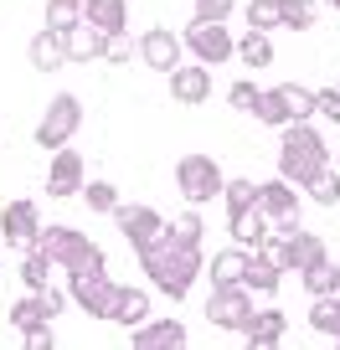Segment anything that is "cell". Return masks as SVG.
Instances as JSON below:
<instances>
[{
	"label": "cell",
	"instance_id": "cell-1",
	"mask_svg": "<svg viewBox=\"0 0 340 350\" xmlns=\"http://www.w3.org/2000/svg\"><path fill=\"white\" fill-rule=\"evenodd\" d=\"M140 268L150 273V284L160 288L165 299H186L191 284L201 278V247H186L170 232H160L155 242L140 247Z\"/></svg>",
	"mask_w": 340,
	"mask_h": 350
},
{
	"label": "cell",
	"instance_id": "cell-2",
	"mask_svg": "<svg viewBox=\"0 0 340 350\" xmlns=\"http://www.w3.org/2000/svg\"><path fill=\"white\" fill-rule=\"evenodd\" d=\"M325 165H330V144L319 139L315 119H294V124H284V144H278V175H284L289 186L304 191L309 180L325 170Z\"/></svg>",
	"mask_w": 340,
	"mask_h": 350
},
{
	"label": "cell",
	"instance_id": "cell-3",
	"mask_svg": "<svg viewBox=\"0 0 340 350\" xmlns=\"http://www.w3.org/2000/svg\"><path fill=\"white\" fill-rule=\"evenodd\" d=\"M36 242L47 247V258H52V268H67V273H83V268H109V252L99 247V242L88 237V232L67 227V221H52L42 232H36Z\"/></svg>",
	"mask_w": 340,
	"mask_h": 350
},
{
	"label": "cell",
	"instance_id": "cell-4",
	"mask_svg": "<svg viewBox=\"0 0 340 350\" xmlns=\"http://www.w3.org/2000/svg\"><path fill=\"white\" fill-rule=\"evenodd\" d=\"M77 129H83V103H77L73 93H57V98L47 103L42 124H36V144H42V150H62V144H73Z\"/></svg>",
	"mask_w": 340,
	"mask_h": 350
},
{
	"label": "cell",
	"instance_id": "cell-5",
	"mask_svg": "<svg viewBox=\"0 0 340 350\" xmlns=\"http://www.w3.org/2000/svg\"><path fill=\"white\" fill-rule=\"evenodd\" d=\"M181 52H191L201 67H222L232 62V31L222 21H191L181 31Z\"/></svg>",
	"mask_w": 340,
	"mask_h": 350
},
{
	"label": "cell",
	"instance_id": "cell-6",
	"mask_svg": "<svg viewBox=\"0 0 340 350\" xmlns=\"http://www.w3.org/2000/svg\"><path fill=\"white\" fill-rule=\"evenodd\" d=\"M176 186H181V196H186L191 206H201V201L222 196V170H217V160H211V154H181V165H176Z\"/></svg>",
	"mask_w": 340,
	"mask_h": 350
},
{
	"label": "cell",
	"instance_id": "cell-7",
	"mask_svg": "<svg viewBox=\"0 0 340 350\" xmlns=\"http://www.w3.org/2000/svg\"><path fill=\"white\" fill-rule=\"evenodd\" d=\"M207 319L217 329H237L252 319V294L242 284H211V299H207Z\"/></svg>",
	"mask_w": 340,
	"mask_h": 350
},
{
	"label": "cell",
	"instance_id": "cell-8",
	"mask_svg": "<svg viewBox=\"0 0 340 350\" xmlns=\"http://www.w3.org/2000/svg\"><path fill=\"white\" fill-rule=\"evenodd\" d=\"M258 206H263L268 227H274L278 237L299 227V191L289 186L284 175H278V180H263V186H258Z\"/></svg>",
	"mask_w": 340,
	"mask_h": 350
},
{
	"label": "cell",
	"instance_id": "cell-9",
	"mask_svg": "<svg viewBox=\"0 0 340 350\" xmlns=\"http://www.w3.org/2000/svg\"><path fill=\"white\" fill-rule=\"evenodd\" d=\"M67 294H73V304L83 309V314L103 319V314H109V294H114L109 268H83V273H67Z\"/></svg>",
	"mask_w": 340,
	"mask_h": 350
},
{
	"label": "cell",
	"instance_id": "cell-10",
	"mask_svg": "<svg viewBox=\"0 0 340 350\" xmlns=\"http://www.w3.org/2000/svg\"><path fill=\"white\" fill-rule=\"evenodd\" d=\"M114 227H119L124 237H129V247L140 252L144 242H155L165 232V217L155 206H144V201H119V206H114Z\"/></svg>",
	"mask_w": 340,
	"mask_h": 350
},
{
	"label": "cell",
	"instance_id": "cell-11",
	"mask_svg": "<svg viewBox=\"0 0 340 350\" xmlns=\"http://www.w3.org/2000/svg\"><path fill=\"white\" fill-rule=\"evenodd\" d=\"M129 340H134V350H181L186 345V325L170 314H150L129 329Z\"/></svg>",
	"mask_w": 340,
	"mask_h": 350
},
{
	"label": "cell",
	"instance_id": "cell-12",
	"mask_svg": "<svg viewBox=\"0 0 340 350\" xmlns=\"http://www.w3.org/2000/svg\"><path fill=\"white\" fill-rule=\"evenodd\" d=\"M83 180H88L83 154H77L73 144L52 150V165H47V196H77V191H83Z\"/></svg>",
	"mask_w": 340,
	"mask_h": 350
},
{
	"label": "cell",
	"instance_id": "cell-13",
	"mask_svg": "<svg viewBox=\"0 0 340 350\" xmlns=\"http://www.w3.org/2000/svg\"><path fill=\"white\" fill-rule=\"evenodd\" d=\"M36 232H42V211H36V201L16 196L0 206V237H11L16 247H26V242H36Z\"/></svg>",
	"mask_w": 340,
	"mask_h": 350
},
{
	"label": "cell",
	"instance_id": "cell-14",
	"mask_svg": "<svg viewBox=\"0 0 340 350\" xmlns=\"http://www.w3.org/2000/svg\"><path fill=\"white\" fill-rule=\"evenodd\" d=\"M134 57H140L144 67H155V72H170V67L181 62V36L165 31V26H150V31L134 42Z\"/></svg>",
	"mask_w": 340,
	"mask_h": 350
},
{
	"label": "cell",
	"instance_id": "cell-15",
	"mask_svg": "<svg viewBox=\"0 0 340 350\" xmlns=\"http://www.w3.org/2000/svg\"><path fill=\"white\" fill-rule=\"evenodd\" d=\"M170 98L181 103V109H196V103H207L211 98V72L207 67H186V62H176L170 67Z\"/></svg>",
	"mask_w": 340,
	"mask_h": 350
},
{
	"label": "cell",
	"instance_id": "cell-16",
	"mask_svg": "<svg viewBox=\"0 0 340 350\" xmlns=\"http://www.w3.org/2000/svg\"><path fill=\"white\" fill-rule=\"evenodd\" d=\"M319 258H325V242H319L315 232H304V227L284 232V252H278V268H284V273H304L309 262H319Z\"/></svg>",
	"mask_w": 340,
	"mask_h": 350
},
{
	"label": "cell",
	"instance_id": "cell-17",
	"mask_svg": "<svg viewBox=\"0 0 340 350\" xmlns=\"http://www.w3.org/2000/svg\"><path fill=\"white\" fill-rule=\"evenodd\" d=\"M83 21L103 36H129V0H83Z\"/></svg>",
	"mask_w": 340,
	"mask_h": 350
},
{
	"label": "cell",
	"instance_id": "cell-18",
	"mask_svg": "<svg viewBox=\"0 0 340 350\" xmlns=\"http://www.w3.org/2000/svg\"><path fill=\"white\" fill-rule=\"evenodd\" d=\"M26 62L36 67V72H57V67H67V42L57 26H42V31L26 42Z\"/></svg>",
	"mask_w": 340,
	"mask_h": 350
},
{
	"label": "cell",
	"instance_id": "cell-19",
	"mask_svg": "<svg viewBox=\"0 0 340 350\" xmlns=\"http://www.w3.org/2000/svg\"><path fill=\"white\" fill-rule=\"evenodd\" d=\"M103 319H114V325L134 329L140 319H150V294H144V288H124V284H114V294H109V314H103Z\"/></svg>",
	"mask_w": 340,
	"mask_h": 350
},
{
	"label": "cell",
	"instance_id": "cell-20",
	"mask_svg": "<svg viewBox=\"0 0 340 350\" xmlns=\"http://www.w3.org/2000/svg\"><path fill=\"white\" fill-rule=\"evenodd\" d=\"M284 329H289L284 309H252V319L242 325V340H248L252 350H268V345H278V340H284Z\"/></svg>",
	"mask_w": 340,
	"mask_h": 350
},
{
	"label": "cell",
	"instance_id": "cell-21",
	"mask_svg": "<svg viewBox=\"0 0 340 350\" xmlns=\"http://www.w3.org/2000/svg\"><path fill=\"white\" fill-rule=\"evenodd\" d=\"M62 42H67V62H99L103 57V31H93L83 16L62 31Z\"/></svg>",
	"mask_w": 340,
	"mask_h": 350
},
{
	"label": "cell",
	"instance_id": "cell-22",
	"mask_svg": "<svg viewBox=\"0 0 340 350\" xmlns=\"http://www.w3.org/2000/svg\"><path fill=\"white\" fill-rule=\"evenodd\" d=\"M278 278H284V268H278L274 258H263V252H248V268H242L237 284L248 288V294H278Z\"/></svg>",
	"mask_w": 340,
	"mask_h": 350
},
{
	"label": "cell",
	"instance_id": "cell-23",
	"mask_svg": "<svg viewBox=\"0 0 340 350\" xmlns=\"http://www.w3.org/2000/svg\"><path fill=\"white\" fill-rule=\"evenodd\" d=\"M52 309H47V299H42V288H26L21 299L11 304V329L16 335H26V329H36V325H52Z\"/></svg>",
	"mask_w": 340,
	"mask_h": 350
},
{
	"label": "cell",
	"instance_id": "cell-24",
	"mask_svg": "<svg viewBox=\"0 0 340 350\" xmlns=\"http://www.w3.org/2000/svg\"><path fill=\"white\" fill-rule=\"evenodd\" d=\"M227 227H232V242H242V247H258V242L268 237V217H263V206H248V211H237V217H227Z\"/></svg>",
	"mask_w": 340,
	"mask_h": 350
},
{
	"label": "cell",
	"instance_id": "cell-25",
	"mask_svg": "<svg viewBox=\"0 0 340 350\" xmlns=\"http://www.w3.org/2000/svg\"><path fill=\"white\" fill-rule=\"evenodd\" d=\"M242 268H248V247H242V242H232V247H222L217 258L207 262V278H211V284H237Z\"/></svg>",
	"mask_w": 340,
	"mask_h": 350
},
{
	"label": "cell",
	"instance_id": "cell-26",
	"mask_svg": "<svg viewBox=\"0 0 340 350\" xmlns=\"http://www.w3.org/2000/svg\"><path fill=\"white\" fill-rule=\"evenodd\" d=\"M232 57H242L248 67H274V42H268V31H242L237 42H232Z\"/></svg>",
	"mask_w": 340,
	"mask_h": 350
},
{
	"label": "cell",
	"instance_id": "cell-27",
	"mask_svg": "<svg viewBox=\"0 0 340 350\" xmlns=\"http://www.w3.org/2000/svg\"><path fill=\"white\" fill-rule=\"evenodd\" d=\"M47 278H52V258H47L42 242H26L21 247V284L26 288H47Z\"/></svg>",
	"mask_w": 340,
	"mask_h": 350
},
{
	"label": "cell",
	"instance_id": "cell-28",
	"mask_svg": "<svg viewBox=\"0 0 340 350\" xmlns=\"http://www.w3.org/2000/svg\"><path fill=\"white\" fill-rule=\"evenodd\" d=\"M309 325H315L319 335L335 340V329H340V288L335 294H315L309 299Z\"/></svg>",
	"mask_w": 340,
	"mask_h": 350
},
{
	"label": "cell",
	"instance_id": "cell-29",
	"mask_svg": "<svg viewBox=\"0 0 340 350\" xmlns=\"http://www.w3.org/2000/svg\"><path fill=\"white\" fill-rule=\"evenodd\" d=\"M274 93H278V103H284L289 124H294V119H315V93H309V88H299V83H274Z\"/></svg>",
	"mask_w": 340,
	"mask_h": 350
},
{
	"label": "cell",
	"instance_id": "cell-30",
	"mask_svg": "<svg viewBox=\"0 0 340 350\" xmlns=\"http://www.w3.org/2000/svg\"><path fill=\"white\" fill-rule=\"evenodd\" d=\"M319 21V0H278V26L289 31H309Z\"/></svg>",
	"mask_w": 340,
	"mask_h": 350
},
{
	"label": "cell",
	"instance_id": "cell-31",
	"mask_svg": "<svg viewBox=\"0 0 340 350\" xmlns=\"http://www.w3.org/2000/svg\"><path fill=\"white\" fill-rule=\"evenodd\" d=\"M299 278H304V294H309V299H315V294H335V288H340V268H335L330 258L309 262V268H304Z\"/></svg>",
	"mask_w": 340,
	"mask_h": 350
},
{
	"label": "cell",
	"instance_id": "cell-32",
	"mask_svg": "<svg viewBox=\"0 0 340 350\" xmlns=\"http://www.w3.org/2000/svg\"><path fill=\"white\" fill-rule=\"evenodd\" d=\"M222 201H227V217L258 206V180H248V175H232V186L222 180Z\"/></svg>",
	"mask_w": 340,
	"mask_h": 350
},
{
	"label": "cell",
	"instance_id": "cell-33",
	"mask_svg": "<svg viewBox=\"0 0 340 350\" xmlns=\"http://www.w3.org/2000/svg\"><path fill=\"white\" fill-rule=\"evenodd\" d=\"M77 196L88 201V211H99V217H109V211L119 206V186H114V180H83Z\"/></svg>",
	"mask_w": 340,
	"mask_h": 350
},
{
	"label": "cell",
	"instance_id": "cell-34",
	"mask_svg": "<svg viewBox=\"0 0 340 350\" xmlns=\"http://www.w3.org/2000/svg\"><path fill=\"white\" fill-rule=\"evenodd\" d=\"M165 232H170L176 242H186V247H201V237H207V221H201L196 211H186V217L165 221Z\"/></svg>",
	"mask_w": 340,
	"mask_h": 350
},
{
	"label": "cell",
	"instance_id": "cell-35",
	"mask_svg": "<svg viewBox=\"0 0 340 350\" xmlns=\"http://www.w3.org/2000/svg\"><path fill=\"white\" fill-rule=\"evenodd\" d=\"M304 191L319 201V206H340V170H330V165H325V170H319Z\"/></svg>",
	"mask_w": 340,
	"mask_h": 350
},
{
	"label": "cell",
	"instance_id": "cell-36",
	"mask_svg": "<svg viewBox=\"0 0 340 350\" xmlns=\"http://www.w3.org/2000/svg\"><path fill=\"white\" fill-rule=\"evenodd\" d=\"M77 16H83V0H47V26H57V31H67Z\"/></svg>",
	"mask_w": 340,
	"mask_h": 350
},
{
	"label": "cell",
	"instance_id": "cell-37",
	"mask_svg": "<svg viewBox=\"0 0 340 350\" xmlns=\"http://www.w3.org/2000/svg\"><path fill=\"white\" fill-rule=\"evenodd\" d=\"M248 26L252 31H274L278 26V0H248Z\"/></svg>",
	"mask_w": 340,
	"mask_h": 350
},
{
	"label": "cell",
	"instance_id": "cell-38",
	"mask_svg": "<svg viewBox=\"0 0 340 350\" xmlns=\"http://www.w3.org/2000/svg\"><path fill=\"white\" fill-rule=\"evenodd\" d=\"M237 11V0H191V16L196 21H227Z\"/></svg>",
	"mask_w": 340,
	"mask_h": 350
},
{
	"label": "cell",
	"instance_id": "cell-39",
	"mask_svg": "<svg viewBox=\"0 0 340 350\" xmlns=\"http://www.w3.org/2000/svg\"><path fill=\"white\" fill-rule=\"evenodd\" d=\"M258 93H263V88L242 77V83H232V88H227V103H232V109H242V113H252V109H258Z\"/></svg>",
	"mask_w": 340,
	"mask_h": 350
},
{
	"label": "cell",
	"instance_id": "cell-40",
	"mask_svg": "<svg viewBox=\"0 0 340 350\" xmlns=\"http://www.w3.org/2000/svg\"><path fill=\"white\" fill-rule=\"evenodd\" d=\"M315 113L330 119V124H340V88H319L315 93Z\"/></svg>",
	"mask_w": 340,
	"mask_h": 350
},
{
	"label": "cell",
	"instance_id": "cell-41",
	"mask_svg": "<svg viewBox=\"0 0 340 350\" xmlns=\"http://www.w3.org/2000/svg\"><path fill=\"white\" fill-rule=\"evenodd\" d=\"M129 57H134L129 36H103V62H114V67H119V62H129Z\"/></svg>",
	"mask_w": 340,
	"mask_h": 350
},
{
	"label": "cell",
	"instance_id": "cell-42",
	"mask_svg": "<svg viewBox=\"0 0 340 350\" xmlns=\"http://www.w3.org/2000/svg\"><path fill=\"white\" fill-rule=\"evenodd\" d=\"M26 350H52L57 345V335H52V325H36V329H26Z\"/></svg>",
	"mask_w": 340,
	"mask_h": 350
},
{
	"label": "cell",
	"instance_id": "cell-43",
	"mask_svg": "<svg viewBox=\"0 0 340 350\" xmlns=\"http://www.w3.org/2000/svg\"><path fill=\"white\" fill-rule=\"evenodd\" d=\"M319 5H330V11H340V0H319Z\"/></svg>",
	"mask_w": 340,
	"mask_h": 350
},
{
	"label": "cell",
	"instance_id": "cell-44",
	"mask_svg": "<svg viewBox=\"0 0 340 350\" xmlns=\"http://www.w3.org/2000/svg\"><path fill=\"white\" fill-rule=\"evenodd\" d=\"M335 345H340V329H335Z\"/></svg>",
	"mask_w": 340,
	"mask_h": 350
},
{
	"label": "cell",
	"instance_id": "cell-45",
	"mask_svg": "<svg viewBox=\"0 0 340 350\" xmlns=\"http://www.w3.org/2000/svg\"><path fill=\"white\" fill-rule=\"evenodd\" d=\"M335 165H340V150H335Z\"/></svg>",
	"mask_w": 340,
	"mask_h": 350
}]
</instances>
